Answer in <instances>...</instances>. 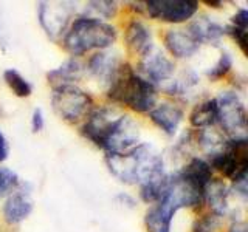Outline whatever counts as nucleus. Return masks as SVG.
Here are the masks:
<instances>
[{"instance_id":"f257e3e1","label":"nucleus","mask_w":248,"mask_h":232,"mask_svg":"<svg viewBox=\"0 0 248 232\" xmlns=\"http://www.w3.org/2000/svg\"><path fill=\"white\" fill-rule=\"evenodd\" d=\"M200 203H203V190L185 180L180 174L168 176L161 198L144 215L147 232H170L178 209L194 207Z\"/></svg>"},{"instance_id":"f03ea898","label":"nucleus","mask_w":248,"mask_h":232,"mask_svg":"<svg viewBox=\"0 0 248 232\" xmlns=\"http://www.w3.org/2000/svg\"><path fill=\"white\" fill-rule=\"evenodd\" d=\"M106 162L112 175L126 184H143L165 175L163 157L146 143H140L127 153L106 155Z\"/></svg>"},{"instance_id":"7ed1b4c3","label":"nucleus","mask_w":248,"mask_h":232,"mask_svg":"<svg viewBox=\"0 0 248 232\" xmlns=\"http://www.w3.org/2000/svg\"><path fill=\"white\" fill-rule=\"evenodd\" d=\"M107 98L137 113H149L157 104V87L143 79L126 62H121L107 84Z\"/></svg>"},{"instance_id":"20e7f679","label":"nucleus","mask_w":248,"mask_h":232,"mask_svg":"<svg viewBox=\"0 0 248 232\" xmlns=\"http://www.w3.org/2000/svg\"><path fill=\"white\" fill-rule=\"evenodd\" d=\"M118 37L116 28L103 19L81 15L73 20L65 31L62 45L73 58L82 56L92 50H106L112 46Z\"/></svg>"},{"instance_id":"39448f33","label":"nucleus","mask_w":248,"mask_h":232,"mask_svg":"<svg viewBox=\"0 0 248 232\" xmlns=\"http://www.w3.org/2000/svg\"><path fill=\"white\" fill-rule=\"evenodd\" d=\"M51 105L61 119L76 124L90 115L93 110V99L87 91L76 85H61L53 88Z\"/></svg>"},{"instance_id":"423d86ee","label":"nucleus","mask_w":248,"mask_h":232,"mask_svg":"<svg viewBox=\"0 0 248 232\" xmlns=\"http://www.w3.org/2000/svg\"><path fill=\"white\" fill-rule=\"evenodd\" d=\"M209 166L232 183L247 178L248 174V143L247 138L228 139L225 149L209 157Z\"/></svg>"},{"instance_id":"0eeeda50","label":"nucleus","mask_w":248,"mask_h":232,"mask_svg":"<svg viewBox=\"0 0 248 232\" xmlns=\"http://www.w3.org/2000/svg\"><path fill=\"white\" fill-rule=\"evenodd\" d=\"M217 102V122L231 139L245 138L247 130V110L242 99L236 91H222L216 98Z\"/></svg>"},{"instance_id":"6e6552de","label":"nucleus","mask_w":248,"mask_h":232,"mask_svg":"<svg viewBox=\"0 0 248 232\" xmlns=\"http://www.w3.org/2000/svg\"><path fill=\"white\" fill-rule=\"evenodd\" d=\"M138 124L129 115H120L112 124L101 149L106 155H123L137 147L140 143Z\"/></svg>"},{"instance_id":"1a4fd4ad","label":"nucleus","mask_w":248,"mask_h":232,"mask_svg":"<svg viewBox=\"0 0 248 232\" xmlns=\"http://www.w3.org/2000/svg\"><path fill=\"white\" fill-rule=\"evenodd\" d=\"M144 5L151 19L168 23L188 22L199 10L196 0H149Z\"/></svg>"},{"instance_id":"9d476101","label":"nucleus","mask_w":248,"mask_h":232,"mask_svg":"<svg viewBox=\"0 0 248 232\" xmlns=\"http://www.w3.org/2000/svg\"><path fill=\"white\" fill-rule=\"evenodd\" d=\"M174 72H175L174 62L158 46L152 45L140 58L137 73L147 82H151L152 85H157V84H168L169 81H172Z\"/></svg>"},{"instance_id":"9b49d317","label":"nucleus","mask_w":248,"mask_h":232,"mask_svg":"<svg viewBox=\"0 0 248 232\" xmlns=\"http://www.w3.org/2000/svg\"><path fill=\"white\" fill-rule=\"evenodd\" d=\"M120 115H115V112L108 107H98L93 108L90 115L85 118V122L81 127V135L93 143L96 147H101L104 139L110 130L112 124Z\"/></svg>"},{"instance_id":"f8f14e48","label":"nucleus","mask_w":248,"mask_h":232,"mask_svg":"<svg viewBox=\"0 0 248 232\" xmlns=\"http://www.w3.org/2000/svg\"><path fill=\"white\" fill-rule=\"evenodd\" d=\"M68 19L70 11L62 3H39V22L51 39H58V36L65 34Z\"/></svg>"},{"instance_id":"ddd939ff","label":"nucleus","mask_w":248,"mask_h":232,"mask_svg":"<svg viewBox=\"0 0 248 232\" xmlns=\"http://www.w3.org/2000/svg\"><path fill=\"white\" fill-rule=\"evenodd\" d=\"M165 45L168 51L177 59H189L200 48V44L194 39L189 29L183 28L169 29L165 36Z\"/></svg>"},{"instance_id":"4468645a","label":"nucleus","mask_w":248,"mask_h":232,"mask_svg":"<svg viewBox=\"0 0 248 232\" xmlns=\"http://www.w3.org/2000/svg\"><path fill=\"white\" fill-rule=\"evenodd\" d=\"M149 118L168 136H174L183 121V110L175 104L161 102L155 104V107L149 112Z\"/></svg>"},{"instance_id":"2eb2a0df","label":"nucleus","mask_w":248,"mask_h":232,"mask_svg":"<svg viewBox=\"0 0 248 232\" xmlns=\"http://www.w3.org/2000/svg\"><path fill=\"white\" fill-rule=\"evenodd\" d=\"M126 46L132 54H137V56L141 58L143 54L151 48L154 45L152 44V33L151 28L143 23L141 20H132L127 28H126Z\"/></svg>"},{"instance_id":"dca6fc26","label":"nucleus","mask_w":248,"mask_h":232,"mask_svg":"<svg viewBox=\"0 0 248 232\" xmlns=\"http://www.w3.org/2000/svg\"><path fill=\"white\" fill-rule=\"evenodd\" d=\"M31 211H33V203L28 198L27 193L14 192L6 198L3 204V217L5 221L10 224H17L28 218Z\"/></svg>"},{"instance_id":"f3484780","label":"nucleus","mask_w":248,"mask_h":232,"mask_svg":"<svg viewBox=\"0 0 248 232\" xmlns=\"http://www.w3.org/2000/svg\"><path fill=\"white\" fill-rule=\"evenodd\" d=\"M228 195H230L228 186L222 180L213 178L203 190V201H206L208 206L211 207L214 215L223 217L228 209Z\"/></svg>"},{"instance_id":"a211bd4d","label":"nucleus","mask_w":248,"mask_h":232,"mask_svg":"<svg viewBox=\"0 0 248 232\" xmlns=\"http://www.w3.org/2000/svg\"><path fill=\"white\" fill-rule=\"evenodd\" d=\"M189 33L194 36V39H196L200 45L202 44L216 45L225 34V28L222 25H219L216 20L203 15V17H200L191 23Z\"/></svg>"},{"instance_id":"6ab92c4d","label":"nucleus","mask_w":248,"mask_h":232,"mask_svg":"<svg viewBox=\"0 0 248 232\" xmlns=\"http://www.w3.org/2000/svg\"><path fill=\"white\" fill-rule=\"evenodd\" d=\"M120 64H121V60L116 58L115 54L107 53V51H99L90 58L87 68L92 73V76H95L96 79L108 84V81L112 79V76L115 74Z\"/></svg>"},{"instance_id":"aec40b11","label":"nucleus","mask_w":248,"mask_h":232,"mask_svg":"<svg viewBox=\"0 0 248 232\" xmlns=\"http://www.w3.org/2000/svg\"><path fill=\"white\" fill-rule=\"evenodd\" d=\"M82 76V65L81 62L72 58L65 60L61 67L51 70L46 73V79L54 87H61V85H75L76 81H79Z\"/></svg>"},{"instance_id":"412c9836","label":"nucleus","mask_w":248,"mask_h":232,"mask_svg":"<svg viewBox=\"0 0 248 232\" xmlns=\"http://www.w3.org/2000/svg\"><path fill=\"white\" fill-rule=\"evenodd\" d=\"M178 174L203 190L206 188V184L213 180L211 166H209L208 161L202 160V158H192L188 164L183 167V170H180Z\"/></svg>"},{"instance_id":"4be33fe9","label":"nucleus","mask_w":248,"mask_h":232,"mask_svg":"<svg viewBox=\"0 0 248 232\" xmlns=\"http://www.w3.org/2000/svg\"><path fill=\"white\" fill-rule=\"evenodd\" d=\"M189 122L192 127L205 130L217 124V102L214 99H206L199 102L189 113Z\"/></svg>"},{"instance_id":"5701e85b","label":"nucleus","mask_w":248,"mask_h":232,"mask_svg":"<svg viewBox=\"0 0 248 232\" xmlns=\"http://www.w3.org/2000/svg\"><path fill=\"white\" fill-rule=\"evenodd\" d=\"M166 183H168V176L163 175V176L154 178V180L140 184V197H141V200L147 204L157 203L166 189Z\"/></svg>"},{"instance_id":"b1692460","label":"nucleus","mask_w":248,"mask_h":232,"mask_svg":"<svg viewBox=\"0 0 248 232\" xmlns=\"http://www.w3.org/2000/svg\"><path fill=\"white\" fill-rule=\"evenodd\" d=\"M3 79H5L6 85L10 87V90L14 93L16 96L28 98V96H31V93H33V87H31V84L17 72V70H14V68L5 70Z\"/></svg>"},{"instance_id":"393cba45","label":"nucleus","mask_w":248,"mask_h":232,"mask_svg":"<svg viewBox=\"0 0 248 232\" xmlns=\"http://www.w3.org/2000/svg\"><path fill=\"white\" fill-rule=\"evenodd\" d=\"M231 68H232V58H231V54L227 53V51H223L220 54L219 60L216 62V65L211 67L206 72V76H208V79H211V81H219V79H222L223 76H227L230 73Z\"/></svg>"},{"instance_id":"a878e982","label":"nucleus","mask_w":248,"mask_h":232,"mask_svg":"<svg viewBox=\"0 0 248 232\" xmlns=\"http://www.w3.org/2000/svg\"><path fill=\"white\" fill-rule=\"evenodd\" d=\"M87 10L96 14L93 19H99V17L112 19L116 14V11H118V5H116V2H89Z\"/></svg>"},{"instance_id":"bb28decb","label":"nucleus","mask_w":248,"mask_h":232,"mask_svg":"<svg viewBox=\"0 0 248 232\" xmlns=\"http://www.w3.org/2000/svg\"><path fill=\"white\" fill-rule=\"evenodd\" d=\"M19 184V178L8 167H0V195Z\"/></svg>"},{"instance_id":"cd10ccee","label":"nucleus","mask_w":248,"mask_h":232,"mask_svg":"<svg viewBox=\"0 0 248 232\" xmlns=\"http://www.w3.org/2000/svg\"><path fill=\"white\" fill-rule=\"evenodd\" d=\"M225 34H228L232 37V41H236L239 45V48L242 50L244 54H247V28L236 27V25H228L225 28Z\"/></svg>"},{"instance_id":"c85d7f7f","label":"nucleus","mask_w":248,"mask_h":232,"mask_svg":"<svg viewBox=\"0 0 248 232\" xmlns=\"http://www.w3.org/2000/svg\"><path fill=\"white\" fill-rule=\"evenodd\" d=\"M219 224V217L211 214L205 215L203 218H200L194 224V232H214V229Z\"/></svg>"},{"instance_id":"c756f323","label":"nucleus","mask_w":248,"mask_h":232,"mask_svg":"<svg viewBox=\"0 0 248 232\" xmlns=\"http://www.w3.org/2000/svg\"><path fill=\"white\" fill-rule=\"evenodd\" d=\"M45 126V121H44V113L41 108H36L33 112V116H31V129H33L34 133L41 131Z\"/></svg>"},{"instance_id":"7c9ffc66","label":"nucleus","mask_w":248,"mask_h":232,"mask_svg":"<svg viewBox=\"0 0 248 232\" xmlns=\"http://www.w3.org/2000/svg\"><path fill=\"white\" fill-rule=\"evenodd\" d=\"M231 25L248 28V11L247 10H239L234 15L231 17Z\"/></svg>"},{"instance_id":"2f4dec72","label":"nucleus","mask_w":248,"mask_h":232,"mask_svg":"<svg viewBox=\"0 0 248 232\" xmlns=\"http://www.w3.org/2000/svg\"><path fill=\"white\" fill-rule=\"evenodd\" d=\"M8 155H10V147H8V141L5 135L2 133V130H0V162H3Z\"/></svg>"},{"instance_id":"473e14b6","label":"nucleus","mask_w":248,"mask_h":232,"mask_svg":"<svg viewBox=\"0 0 248 232\" xmlns=\"http://www.w3.org/2000/svg\"><path fill=\"white\" fill-rule=\"evenodd\" d=\"M228 232H248L247 229V224L242 223V221H236V223H232L231 224V228Z\"/></svg>"},{"instance_id":"72a5a7b5","label":"nucleus","mask_w":248,"mask_h":232,"mask_svg":"<svg viewBox=\"0 0 248 232\" xmlns=\"http://www.w3.org/2000/svg\"><path fill=\"white\" fill-rule=\"evenodd\" d=\"M203 3L211 6V8H222L223 6V2H220V0H217V2H214V0H205Z\"/></svg>"}]
</instances>
